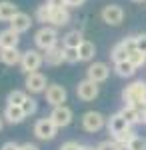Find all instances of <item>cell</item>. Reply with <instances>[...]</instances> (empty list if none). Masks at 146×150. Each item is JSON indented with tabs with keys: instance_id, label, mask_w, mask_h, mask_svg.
Listing matches in <instances>:
<instances>
[{
	"instance_id": "obj_5",
	"label": "cell",
	"mask_w": 146,
	"mask_h": 150,
	"mask_svg": "<svg viewBox=\"0 0 146 150\" xmlns=\"http://www.w3.org/2000/svg\"><path fill=\"white\" fill-rule=\"evenodd\" d=\"M56 130H58V126L50 120V116L48 118H40L34 124V134H36V138H40V140H52L56 136Z\"/></svg>"
},
{
	"instance_id": "obj_34",
	"label": "cell",
	"mask_w": 146,
	"mask_h": 150,
	"mask_svg": "<svg viewBox=\"0 0 146 150\" xmlns=\"http://www.w3.org/2000/svg\"><path fill=\"white\" fill-rule=\"evenodd\" d=\"M60 150H80V144L74 142V140H68V142H64V144L60 146Z\"/></svg>"
},
{
	"instance_id": "obj_39",
	"label": "cell",
	"mask_w": 146,
	"mask_h": 150,
	"mask_svg": "<svg viewBox=\"0 0 146 150\" xmlns=\"http://www.w3.org/2000/svg\"><path fill=\"white\" fill-rule=\"evenodd\" d=\"M140 114H142V122L146 124V102L142 104V106H140Z\"/></svg>"
},
{
	"instance_id": "obj_25",
	"label": "cell",
	"mask_w": 146,
	"mask_h": 150,
	"mask_svg": "<svg viewBox=\"0 0 146 150\" xmlns=\"http://www.w3.org/2000/svg\"><path fill=\"white\" fill-rule=\"evenodd\" d=\"M26 98H28V92L26 90H12V92H8L6 102L12 104V106H22L26 102Z\"/></svg>"
},
{
	"instance_id": "obj_12",
	"label": "cell",
	"mask_w": 146,
	"mask_h": 150,
	"mask_svg": "<svg viewBox=\"0 0 146 150\" xmlns=\"http://www.w3.org/2000/svg\"><path fill=\"white\" fill-rule=\"evenodd\" d=\"M30 26H32V18H30L26 12H18V14L10 20V28L14 30V32H18V34L30 30Z\"/></svg>"
},
{
	"instance_id": "obj_43",
	"label": "cell",
	"mask_w": 146,
	"mask_h": 150,
	"mask_svg": "<svg viewBox=\"0 0 146 150\" xmlns=\"http://www.w3.org/2000/svg\"><path fill=\"white\" fill-rule=\"evenodd\" d=\"M0 130H2V118H0Z\"/></svg>"
},
{
	"instance_id": "obj_10",
	"label": "cell",
	"mask_w": 146,
	"mask_h": 150,
	"mask_svg": "<svg viewBox=\"0 0 146 150\" xmlns=\"http://www.w3.org/2000/svg\"><path fill=\"white\" fill-rule=\"evenodd\" d=\"M66 98H68L66 88L60 86V84H50L46 88V102L50 104V106H62V104L66 102Z\"/></svg>"
},
{
	"instance_id": "obj_37",
	"label": "cell",
	"mask_w": 146,
	"mask_h": 150,
	"mask_svg": "<svg viewBox=\"0 0 146 150\" xmlns=\"http://www.w3.org/2000/svg\"><path fill=\"white\" fill-rule=\"evenodd\" d=\"M84 4V0H66V8H78Z\"/></svg>"
},
{
	"instance_id": "obj_9",
	"label": "cell",
	"mask_w": 146,
	"mask_h": 150,
	"mask_svg": "<svg viewBox=\"0 0 146 150\" xmlns=\"http://www.w3.org/2000/svg\"><path fill=\"white\" fill-rule=\"evenodd\" d=\"M72 118H74V114H72V110L68 108L66 104H62V106H54L52 112H50V120H52L58 128H66L68 124L72 122Z\"/></svg>"
},
{
	"instance_id": "obj_26",
	"label": "cell",
	"mask_w": 146,
	"mask_h": 150,
	"mask_svg": "<svg viewBox=\"0 0 146 150\" xmlns=\"http://www.w3.org/2000/svg\"><path fill=\"white\" fill-rule=\"evenodd\" d=\"M50 16H52V6L50 4H42V6H38V10H36V20L38 22L46 24L50 22Z\"/></svg>"
},
{
	"instance_id": "obj_11",
	"label": "cell",
	"mask_w": 146,
	"mask_h": 150,
	"mask_svg": "<svg viewBox=\"0 0 146 150\" xmlns=\"http://www.w3.org/2000/svg\"><path fill=\"white\" fill-rule=\"evenodd\" d=\"M102 20L110 26H118L124 20V10L122 6L118 4H110V6H104L102 8Z\"/></svg>"
},
{
	"instance_id": "obj_38",
	"label": "cell",
	"mask_w": 146,
	"mask_h": 150,
	"mask_svg": "<svg viewBox=\"0 0 146 150\" xmlns=\"http://www.w3.org/2000/svg\"><path fill=\"white\" fill-rule=\"evenodd\" d=\"M20 150H40L36 144H30V142H26V144H20Z\"/></svg>"
},
{
	"instance_id": "obj_31",
	"label": "cell",
	"mask_w": 146,
	"mask_h": 150,
	"mask_svg": "<svg viewBox=\"0 0 146 150\" xmlns=\"http://www.w3.org/2000/svg\"><path fill=\"white\" fill-rule=\"evenodd\" d=\"M122 146L116 142V140H104V142H100L98 146H96V150H120Z\"/></svg>"
},
{
	"instance_id": "obj_21",
	"label": "cell",
	"mask_w": 146,
	"mask_h": 150,
	"mask_svg": "<svg viewBox=\"0 0 146 150\" xmlns=\"http://www.w3.org/2000/svg\"><path fill=\"white\" fill-rule=\"evenodd\" d=\"M82 32H78V30H70V32H66V34L62 36V48H78L80 44H82Z\"/></svg>"
},
{
	"instance_id": "obj_1",
	"label": "cell",
	"mask_w": 146,
	"mask_h": 150,
	"mask_svg": "<svg viewBox=\"0 0 146 150\" xmlns=\"http://www.w3.org/2000/svg\"><path fill=\"white\" fill-rule=\"evenodd\" d=\"M122 100L126 102V106H142L146 102V82L136 80L132 84H128L122 90Z\"/></svg>"
},
{
	"instance_id": "obj_28",
	"label": "cell",
	"mask_w": 146,
	"mask_h": 150,
	"mask_svg": "<svg viewBox=\"0 0 146 150\" xmlns=\"http://www.w3.org/2000/svg\"><path fill=\"white\" fill-rule=\"evenodd\" d=\"M128 62H132L136 68H140V66H144V64H146V54L138 52V50H132V52L128 54Z\"/></svg>"
},
{
	"instance_id": "obj_42",
	"label": "cell",
	"mask_w": 146,
	"mask_h": 150,
	"mask_svg": "<svg viewBox=\"0 0 146 150\" xmlns=\"http://www.w3.org/2000/svg\"><path fill=\"white\" fill-rule=\"evenodd\" d=\"M132 2H146V0H132Z\"/></svg>"
},
{
	"instance_id": "obj_3",
	"label": "cell",
	"mask_w": 146,
	"mask_h": 150,
	"mask_svg": "<svg viewBox=\"0 0 146 150\" xmlns=\"http://www.w3.org/2000/svg\"><path fill=\"white\" fill-rule=\"evenodd\" d=\"M44 64V54H40L38 50H26L22 52V60H20V66L26 74L30 72H38V68Z\"/></svg>"
},
{
	"instance_id": "obj_36",
	"label": "cell",
	"mask_w": 146,
	"mask_h": 150,
	"mask_svg": "<svg viewBox=\"0 0 146 150\" xmlns=\"http://www.w3.org/2000/svg\"><path fill=\"white\" fill-rule=\"evenodd\" d=\"M0 150H20V144H16V142H4V144H2V148Z\"/></svg>"
},
{
	"instance_id": "obj_4",
	"label": "cell",
	"mask_w": 146,
	"mask_h": 150,
	"mask_svg": "<svg viewBox=\"0 0 146 150\" xmlns=\"http://www.w3.org/2000/svg\"><path fill=\"white\" fill-rule=\"evenodd\" d=\"M24 86H26V92L40 94V92H46V88H48V80H46V76L42 74V72H30V74H26Z\"/></svg>"
},
{
	"instance_id": "obj_22",
	"label": "cell",
	"mask_w": 146,
	"mask_h": 150,
	"mask_svg": "<svg viewBox=\"0 0 146 150\" xmlns=\"http://www.w3.org/2000/svg\"><path fill=\"white\" fill-rule=\"evenodd\" d=\"M96 54V46L94 42L90 40H82V44L78 46V56H80V62H90Z\"/></svg>"
},
{
	"instance_id": "obj_18",
	"label": "cell",
	"mask_w": 146,
	"mask_h": 150,
	"mask_svg": "<svg viewBox=\"0 0 146 150\" xmlns=\"http://www.w3.org/2000/svg\"><path fill=\"white\" fill-rule=\"evenodd\" d=\"M18 12L20 10H18V6L14 2H10V0H0V20L10 22Z\"/></svg>"
},
{
	"instance_id": "obj_40",
	"label": "cell",
	"mask_w": 146,
	"mask_h": 150,
	"mask_svg": "<svg viewBox=\"0 0 146 150\" xmlns=\"http://www.w3.org/2000/svg\"><path fill=\"white\" fill-rule=\"evenodd\" d=\"M80 150H96V148H92V146H80Z\"/></svg>"
},
{
	"instance_id": "obj_6",
	"label": "cell",
	"mask_w": 146,
	"mask_h": 150,
	"mask_svg": "<svg viewBox=\"0 0 146 150\" xmlns=\"http://www.w3.org/2000/svg\"><path fill=\"white\" fill-rule=\"evenodd\" d=\"M106 124V118L100 114V112H94V110H88L82 114V128L86 132H98L102 130Z\"/></svg>"
},
{
	"instance_id": "obj_23",
	"label": "cell",
	"mask_w": 146,
	"mask_h": 150,
	"mask_svg": "<svg viewBox=\"0 0 146 150\" xmlns=\"http://www.w3.org/2000/svg\"><path fill=\"white\" fill-rule=\"evenodd\" d=\"M114 70H116V74L120 78H130V76H134L136 66L132 62H128V60H122V62H116L114 64Z\"/></svg>"
},
{
	"instance_id": "obj_35",
	"label": "cell",
	"mask_w": 146,
	"mask_h": 150,
	"mask_svg": "<svg viewBox=\"0 0 146 150\" xmlns=\"http://www.w3.org/2000/svg\"><path fill=\"white\" fill-rule=\"evenodd\" d=\"M46 4H50L52 8H66V0H46Z\"/></svg>"
},
{
	"instance_id": "obj_16",
	"label": "cell",
	"mask_w": 146,
	"mask_h": 150,
	"mask_svg": "<svg viewBox=\"0 0 146 150\" xmlns=\"http://www.w3.org/2000/svg\"><path fill=\"white\" fill-rule=\"evenodd\" d=\"M4 118H6V122H10V124H20L26 114H24L22 106H12V104H6V108H4Z\"/></svg>"
},
{
	"instance_id": "obj_32",
	"label": "cell",
	"mask_w": 146,
	"mask_h": 150,
	"mask_svg": "<svg viewBox=\"0 0 146 150\" xmlns=\"http://www.w3.org/2000/svg\"><path fill=\"white\" fill-rule=\"evenodd\" d=\"M132 150H146V138L142 136H134V138L130 140V144H128Z\"/></svg>"
},
{
	"instance_id": "obj_30",
	"label": "cell",
	"mask_w": 146,
	"mask_h": 150,
	"mask_svg": "<svg viewBox=\"0 0 146 150\" xmlns=\"http://www.w3.org/2000/svg\"><path fill=\"white\" fill-rule=\"evenodd\" d=\"M64 58H66L68 64H76V62H80L78 48H64Z\"/></svg>"
},
{
	"instance_id": "obj_33",
	"label": "cell",
	"mask_w": 146,
	"mask_h": 150,
	"mask_svg": "<svg viewBox=\"0 0 146 150\" xmlns=\"http://www.w3.org/2000/svg\"><path fill=\"white\" fill-rule=\"evenodd\" d=\"M134 42H136V50L142 52V54H146V34H136Z\"/></svg>"
},
{
	"instance_id": "obj_41",
	"label": "cell",
	"mask_w": 146,
	"mask_h": 150,
	"mask_svg": "<svg viewBox=\"0 0 146 150\" xmlns=\"http://www.w3.org/2000/svg\"><path fill=\"white\" fill-rule=\"evenodd\" d=\"M120 150H132V148H130V146H122Z\"/></svg>"
},
{
	"instance_id": "obj_27",
	"label": "cell",
	"mask_w": 146,
	"mask_h": 150,
	"mask_svg": "<svg viewBox=\"0 0 146 150\" xmlns=\"http://www.w3.org/2000/svg\"><path fill=\"white\" fill-rule=\"evenodd\" d=\"M134 136H136V134H134V130H132V126H130V128H126V130H122L120 134H116L114 140H116L120 146H128V144H130V140L134 138Z\"/></svg>"
},
{
	"instance_id": "obj_7",
	"label": "cell",
	"mask_w": 146,
	"mask_h": 150,
	"mask_svg": "<svg viewBox=\"0 0 146 150\" xmlns=\"http://www.w3.org/2000/svg\"><path fill=\"white\" fill-rule=\"evenodd\" d=\"M98 92H100L98 84L88 80V78L78 82V86H76V96H78L82 102H92L94 98H98Z\"/></svg>"
},
{
	"instance_id": "obj_17",
	"label": "cell",
	"mask_w": 146,
	"mask_h": 150,
	"mask_svg": "<svg viewBox=\"0 0 146 150\" xmlns=\"http://www.w3.org/2000/svg\"><path fill=\"white\" fill-rule=\"evenodd\" d=\"M106 124H108V132L114 134V136H116V134H120V132L126 130V128H130V124L122 118L120 112H118V114H112L110 118H108V122H106Z\"/></svg>"
},
{
	"instance_id": "obj_20",
	"label": "cell",
	"mask_w": 146,
	"mask_h": 150,
	"mask_svg": "<svg viewBox=\"0 0 146 150\" xmlns=\"http://www.w3.org/2000/svg\"><path fill=\"white\" fill-rule=\"evenodd\" d=\"M120 114H122V118L130 126L142 122V114H140V108H138V106H124L122 110H120Z\"/></svg>"
},
{
	"instance_id": "obj_14",
	"label": "cell",
	"mask_w": 146,
	"mask_h": 150,
	"mask_svg": "<svg viewBox=\"0 0 146 150\" xmlns=\"http://www.w3.org/2000/svg\"><path fill=\"white\" fill-rule=\"evenodd\" d=\"M44 62L48 66H60L62 62H66V58H64V48L54 46V48H50V50H46L44 52Z\"/></svg>"
},
{
	"instance_id": "obj_8",
	"label": "cell",
	"mask_w": 146,
	"mask_h": 150,
	"mask_svg": "<svg viewBox=\"0 0 146 150\" xmlns=\"http://www.w3.org/2000/svg\"><path fill=\"white\" fill-rule=\"evenodd\" d=\"M108 76H110V68H108V64H104V62H92L88 66V70H86V78L92 80V82H96V84L106 82Z\"/></svg>"
},
{
	"instance_id": "obj_29",
	"label": "cell",
	"mask_w": 146,
	"mask_h": 150,
	"mask_svg": "<svg viewBox=\"0 0 146 150\" xmlns=\"http://www.w3.org/2000/svg\"><path fill=\"white\" fill-rule=\"evenodd\" d=\"M22 110H24V114H26V118H28V116H34V114H36V110H38L36 100L28 96V98H26V102L22 104Z\"/></svg>"
},
{
	"instance_id": "obj_2",
	"label": "cell",
	"mask_w": 146,
	"mask_h": 150,
	"mask_svg": "<svg viewBox=\"0 0 146 150\" xmlns=\"http://www.w3.org/2000/svg\"><path fill=\"white\" fill-rule=\"evenodd\" d=\"M34 42H36V48L40 50H50V48L58 46V32L54 26H42L36 34H34Z\"/></svg>"
},
{
	"instance_id": "obj_15",
	"label": "cell",
	"mask_w": 146,
	"mask_h": 150,
	"mask_svg": "<svg viewBox=\"0 0 146 150\" xmlns=\"http://www.w3.org/2000/svg\"><path fill=\"white\" fill-rule=\"evenodd\" d=\"M18 42H20V34L14 32L12 28L0 32V48H18Z\"/></svg>"
},
{
	"instance_id": "obj_13",
	"label": "cell",
	"mask_w": 146,
	"mask_h": 150,
	"mask_svg": "<svg viewBox=\"0 0 146 150\" xmlns=\"http://www.w3.org/2000/svg\"><path fill=\"white\" fill-rule=\"evenodd\" d=\"M0 60H2V64H6V66L20 64L22 52H20L18 48H0Z\"/></svg>"
},
{
	"instance_id": "obj_24",
	"label": "cell",
	"mask_w": 146,
	"mask_h": 150,
	"mask_svg": "<svg viewBox=\"0 0 146 150\" xmlns=\"http://www.w3.org/2000/svg\"><path fill=\"white\" fill-rule=\"evenodd\" d=\"M128 54H130V52H128V46H126V40L118 42V44L112 48V52H110L114 64H116V62H122V60H128Z\"/></svg>"
},
{
	"instance_id": "obj_19",
	"label": "cell",
	"mask_w": 146,
	"mask_h": 150,
	"mask_svg": "<svg viewBox=\"0 0 146 150\" xmlns=\"http://www.w3.org/2000/svg\"><path fill=\"white\" fill-rule=\"evenodd\" d=\"M70 22V12L68 8H52V16H50V24L54 28H60V26H66Z\"/></svg>"
}]
</instances>
